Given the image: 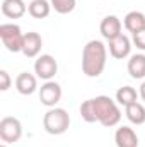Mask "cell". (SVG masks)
Returning <instances> with one entry per match:
<instances>
[{"mask_svg": "<svg viewBox=\"0 0 145 147\" xmlns=\"http://www.w3.org/2000/svg\"><path fill=\"white\" fill-rule=\"evenodd\" d=\"M108 60V50L103 41L91 39L82 50V72L87 77H99L104 72Z\"/></svg>", "mask_w": 145, "mask_h": 147, "instance_id": "1", "label": "cell"}, {"mask_svg": "<svg viewBox=\"0 0 145 147\" xmlns=\"http://www.w3.org/2000/svg\"><path fill=\"white\" fill-rule=\"evenodd\" d=\"M97 121L103 127H116L121 121V110L118 108V103L113 101L109 96H96L92 98Z\"/></svg>", "mask_w": 145, "mask_h": 147, "instance_id": "2", "label": "cell"}, {"mask_svg": "<svg viewBox=\"0 0 145 147\" xmlns=\"http://www.w3.org/2000/svg\"><path fill=\"white\" fill-rule=\"evenodd\" d=\"M43 127L50 135H62L70 127V115L63 108H50L43 116Z\"/></svg>", "mask_w": 145, "mask_h": 147, "instance_id": "3", "label": "cell"}, {"mask_svg": "<svg viewBox=\"0 0 145 147\" xmlns=\"http://www.w3.org/2000/svg\"><path fill=\"white\" fill-rule=\"evenodd\" d=\"M0 39L10 53L22 51L24 34L17 24H0Z\"/></svg>", "mask_w": 145, "mask_h": 147, "instance_id": "4", "label": "cell"}, {"mask_svg": "<svg viewBox=\"0 0 145 147\" xmlns=\"http://www.w3.org/2000/svg\"><path fill=\"white\" fill-rule=\"evenodd\" d=\"M22 137V125L15 116H5L0 121V139L5 144H14Z\"/></svg>", "mask_w": 145, "mask_h": 147, "instance_id": "5", "label": "cell"}, {"mask_svg": "<svg viewBox=\"0 0 145 147\" xmlns=\"http://www.w3.org/2000/svg\"><path fill=\"white\" fill-rule=\"evenodd\" d=\"M62 99V86L55 80H44L39 87V101L48 108H55Z\"/></svg>", "mask_w": 145, "mask_h": 147, "instance_id": "6", "label": "cell"}, {"mask_svg": "<svg viewBox=\"0 0 145 147\" xmlns=\"http://www.w3.org/2000/svg\"><path fill=\"white\" fill-rule=\"evenodd\" d=\"M58 72V63L55 60V57L44 53V55H39L34 62V74L36 77L43 79V80H51Z\"/></svg>", "mask_w": 145, "mask_h": 147, "instance_id": "7", "label": "cell"}, {"mask_svg": "<svg viewBox=\"0 0 145 147\" xmlns=\"http://www.w3.org/2000/svg\"><path fill=\"white\" fill-rule=\"evenodd\" d=\"M109 43V55L116 60H123L126 57H130L132 53V41L130 38L125 34H119L118 38L108 41Z\"/></svg>", "mask_w": 145, "mask_h": 147, "instance_id": "8", "label": "cell"}, {"mask_svg": "<svg viewBox=\"0 0 145 147\" xmlns=\"http://www.w3.org/2000/svg\"><path fill=\"white\" fill-rule=\"evenodd\" d=\"M99 31L106 41H111V39L118 38L119 34H123L121 33V21L116 16H106L99 24Z\"/></svg>", "mask_w": 145, "mask_h": 147, "instance_id": "9", "label": "cell"}, {"mask_svg": "<svg viewBox=\"0 0 145 147\" xmlns=\"http://www.w3.org/2000/svg\"><path fill=\"white\" fill-rule=\"evenodd\" d=\"M15 89L22 96H31L38 89V77L29 72H22L15 79Z\"/></svg>", "mask_w": 145, "mask_h": 147, "instance_id": "10", "label": "cell"}, {"mask_svg": "<svg viewBox=\"0 0 145 147\" xmlns=\"http://www.w3.org/2000/svg\"><path fill=\"white\" fill-rule=\"evenodd\" d=\"M41 46H43V38L39 36L38 33L31 31V33H26L24 34V43H22V53L24 57L28 58H36L41 51Z\"/></svg>", "mask_w": 145, "mask_h": 147, "instance_id": "11", "label": "cell"}, {"mask_svg": "<svg viewBox=\"0 0 145 147\" xmlns=\"http://www.w3.org/2000/svg\"><path fill=\"white\" fill-rule=\"evenodd\" d=\"M116 147H138V135L130 127H119L114 134Z\"/></svg>", "mask_w": 145, "mask_h": 147, "instance_id": "12", "label": "cell"}, {"mask_svg": "<svg viewBox=\"0 0 145 147\" xmlns=\"http://www.w3.org/2000/svg\"><path fill=\"white\" fill-rule=\"evenodd\" d=\"M123 26L126 28V31H130L132 34H137L145 29V14L140 10H132L125 16L123 19Z\"/></svg>", "mask_w": 145, "mask_h": 147, "instance_id": "13", "label": "cell"}, {"mask_svg": "<svg viewBox=\"0 0 145 147\" xmlns=\"http://www.w3.org/2000/svg\"><path fill=\"white\" fill-rule=\"evenodd\" d=\"M28 7L24 0H3L2 2V14L9 19H19L26 14Z\"/></svg>", "mask_w": 145, "mask_h": 147, "instance_id": "14", "label": "cell"}, {"mask_svg": "<svg viewBox=\"0 0 145 147\" xmlns=\"http://www.w3.org/2000/svg\"><path fill=\"white\" fill-rule=\"evenodd\" d=\"M128 74L132 79H145V55L135 53L128 60Z\"/></svg>", "mask_w": 145, "mask_h": 147, "instance_id": "15", "label": "cell"}, {"mask_svg": "<svg viewBox=\"0 0 145 147\" xmlns=\"http://www.w3.org/2000/svg\"><path fill=\"white\" fill-rule=\"evenodd\" d=\"M125 115H126L128 121L133 125H144L145 123V106L138 101L128 105L125 108Z\"/></svg>", "mask_w": 145, "mask_h": 147, "instance_id": "16", "label": "cell"}, {"mask_svg": "<svg viewBox=\"0 0 145 147\" xmlns=\"http://www.w3.org/2000/svg\"><path fill=\"white\" fill-rule=\"evenodd\" d=\"M28 12L34 19H44L51 12V3L50 0H31V3L28 5Z\"/></svg>", "mask_w": 145, "mask_h": 147, "instance_id": "17", "label": "cell"}, {"mask_svg": "<svg viewBox=\"0 0 145 147\" xmlns=\"http://www.w3.org/2000/svg\"><path fill=\"white\" fill-rule=\"evenodd\" d=\"M137 98H138V92H137V89L132 87V86H123V87H119V89L116 91V103L121 105V106H125V108H126L128 105L135 103Z\"/></svg>", "mask_w": 145, "mask_h": 147, "instance_id": "18", "label": "cell"}, {"mask_svg": "<svg viewBox=\"0 0 145 147\" xmlns=\"http://www.w3.org/2000/svg\"><path fill=\"white\" fill-rule=\"evenodd\" d=\"M80 116L84 121L87 123H96L97 121V116H96V108H94V101L92 99H87L80 105Z\"/></svg>", "mask_w": 145, "mask_h": 147, "instance_id": "19", "label": "cell"}, {"mask_svg": "<svg viewBox=\"0 0 145 147\" xmlns=\"http://www.w3.org/2000/svg\"><path fill=\"white\" fill-rule=\"evenodd\" d=\"M50 3L55 9V12H58V14H70L75 9L77 0H50Z\"/></svg>", "mask_w": 145, "mask_h": 147, "instance_id": "20", "label": "cell"}, {"mask_svg": "<svg viewBox=\"0 0 145 147\" xmlns=\"http://www.w3.org/2000/svg\"><path fill=\"white\" fill-rule=\"evenodd\" d=\"M132 41H133V45H135L138 50L145 51V29L144 31H140V33H137V34H133Z\"/></svg>", "mask_w": 145, "mask_h": 147, "instance_id": "21", "label": "cell"}, {"mask_svg": "<svg viewBox=\"0 0 145 147\" xmlns=\"http://www.w3.org/2000/svg\"><path fill=\"white\" fill-rule=\"evenodd\" d=\"M0 80H2L0 91H7V89L10 87V75H9L7 70H0Z\"/></svg>", "mask_w": 145, "mask_h": 147, "instance_id": "22", "label": "cell"}, {"mask_svg": "<svg viewBox=\"0 0 145 147\" xmlns=\"http://www.w3.org/2000/svg\"><path fill=\"white\" fill-rule=\"evenodd\" d=\"M138 94H140V98L145 101V80L142 82V86H140V92H138Z\"/></svg>", "mask_w": 145, "mask_h": 147, "instance_id": "23", "label": "cell"}, {"mask_svg": "<svg viewBox=\"0 0 145 147\" xmlns=\"http://www.w3.org/2000/svg\"><path fill=\"white\" fill-rule=\"evenodd\" d=\"M0 147H7V144H5V142H3V144H2V146H0Z\"/></svg>", "mask_w": 145, "mask_h": 147, "instance_id": "24", "label": "cell"}]
</instances>
